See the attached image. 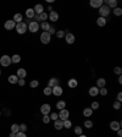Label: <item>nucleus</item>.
I'll return each mask as SVG.
<instances>
[{"instance_id": "nucleus-1", "label": "nucleus", "mask_w": 122, "mask_h": 137, "mask_svg": "<svg viewBox=\"0 0 122 137\" xmlns=\"http://www.w3.org/2000/svg\"><path fill=\"white\" fill-rule=\"evenodd\" d=\"M110 8L107 6V5H101L100 8H99V14H100V17H106V16H109V14H110Z\"/></svg>"}, {"instance_id": "nucleus-2", "label": "nucleus", "mask_w": 122, "mask_h": 137, "mask_svg": "<svg viewBox=\"0 0 122 137\" xmlns=\"http://www.w3.org/2000/svg\"><path fill=\"white\" fill-rule=\"evenodd\" d=\"M0 64H1V66H5V67L10 66V65L12 64L11 58H10L9 55H3V56L0 58Z\"/></svg>"}, {"instance_id": "nucleus-3", "label": "nucleus", "mask_w": 122, "mask_h": 137, "mask_svg": "<svg viewBox=\"0 0 122 137\" xmlns=\"http://www.w3.org/2000/svg\"><path fill=\"white\" fill-rule=\"evenodd\" d=\"M16 31H17V33L19 34H23V33H26V31H27V23H25V22H20L16 25Z\"/></svg>"}, {"instance_id": "nucleus-4", "label": "nucleus", "mask_w": 122, "mask_h": 137, "mask_svg": "<svg viewBox=\"0 0 122 137\" xmlns=\"http://www.w3.org/2000/svg\"><path fill=\"white\" fill-rule=\"evenodd\" d=\"M40 40H42L43 44H49L50 40H51V36L49 34V32H43L40 34Z\"/></svg>"}, {"instance_id": "nucleus-5", "label": "nucleus", "mask_w": 122, "mask_h": 137, "mask_svg": "<svg viewBox=\"0 0 122 137\" xmlns=\"http://www.w3.org/2000/svg\"><path fill=\"white\" fill-rule=\"evenodd\" d=\"M57 115H59V119L64 121V120L68 119V116H70V111H68L67 109H62V110H60V113H59Z\"/></svg>"}, {"instance_id": "nucleus-6", "label": "nucleus", "mask_w": 122, "mask_h": 137, "mask_svg": "<svg viewBox=\"0 0 122 137\" xmlns=\"http://www.w3.org/2000/svg\"><path fill=\"white\" fill-rule=\"evenodd\" d=\"M28 29L32 32V33H36L38 29H39V25H38L37 21H31L28 25Z\"/></svg>"}, {"instance_id": "nucleus-7", "label": "nucleus", "mask_w": 122, "mask_h": 137, "mask_svg": "<svg viewBox=\"0 0 122 137\" xmlns=\"http://www.w3.org/2000/svg\"><path fill=\"white\" fill-rule=\"evenodd\" d=\"M64 38H65V40H66V43H67V44H73V43H75V40H76L75 34H72V33H66Z\"/></svg>"}, {"instance_id": "nucleus-8", "label": "nucleus", "mask_w": 122, "mask_h": 137, "mask_svg": "<svg viewBox=\"0 0 122 137\" xmlns=\"http://www.w3.org/2000/svg\"><path fill=\"white\" fill-rule=\"evenodd\" d=\"M4 27H5V29L10 31V29H14V28L16 27V23H15V21H14V20H8V21L5 22Z\"/></svg>"}, {"instance_id": "nucleus-9", "label": "nucleus", "mask_w": 122, "mask_h": 137, "mask_svg": "<svg viewBox=\"0 0 122 137\" xmlns=\"http://www.w3.org/2000/svg\"><path fill=\"white\" fill-rule=\"evenodd\" d=\"M50 110H51L50 104H43V105L40 107V111H42L43 115H48V114L50 113Z\"/></svg>"}, {"instance_id": "nucleus-10", "label": "nucleus", "mask_w": 122, "mask_h": 137, "mask_svg": "<svg viewBox=\"0 0 122 137\" xmlns=\"http://www.w3.org/2000/svg\"><path fill=\"white\" fill-rule=\"evenodd\" d=\"M62 88L60 87V86H55V87H53L51 88V94H54V96H56V97H59V96H61L62 94Z\"/></svg>"}, {"instance_id": "nucleus-11", "label": "nucleus", "mask_w": 122, "mask_h": 137, "mask_svg": "<svg viewBox=\"0 0 122 137\" xmlns=\"http://www.w3.org/2000/svg\"><path fill=\"white\" fill-rule=\"evenodd\" d=\"M48 18L50 20V21H53V22H56L57 20H59V14H57L56 11H50V14L48 15Z\"/></svg>"}, {"instance_id": "nucleus-12", "label": "nucleus", "mask_w": 122, "mask_h": 137, "mask_svg": "<svg viewBox=\"0 0 122 137\" xmlns=\"http://www.w3.org/2000/svg\"><path fill=\"white\" fill-rule=\"evenodd\" d=\"M110 128H111L112 131H117V130H120V128H121V122H118V121H111V124H110Z\"/></svg>"}, {"instance_id": "nucleus-13", "label": "nucleus", "mask_w": 122, "mask_h": 137, "mask_svg": "<svg viewBox=\"0 0 122 137\" xmlns=\"http://www.w3.org/2000/svg\"><path fill=\"white\" fill-rule=\"evenodd\" d=\"M101 5H104L103 0H90V6H92V8H95V9L98 8V9H99Z\"/></svg>"}, {"instance_id": "nucleus-14", "label": "nucleus", "mask_w": 122, "mask_h": 137, "mask_svg": "<svg viewBox=\"0 0 122 137\" xmlns=\"http://www.w3.org/2000/svg\"><path fill=\"white\" fill-rule=\"evenodd\" d=\"M33 10H34L36 15H40L42 12H44V6H43L42 4H37V5L33 8Z\"/></svg>"}, {"instance_id": "nucleus-15", "label": "nucleus", "mask_w": 122, "mask_h": 137, "mask_svg": "<svg viewBox=\"0 0 122 137\" xmlns=\"http://www.w3.org/2000/svg\"><path fill=\"white\" fill-rule=\"evenodd\" d=\"M55 86H59V78L53 77V78H50V80H49V82H48V87L53 88V87H55Z\"/></svg>"}, {"instance_id": "nucleus-16", "label": "nucleus", "mask_w": 122, "mask_h": 137, "mask_svg": "<svg viewBox=\"0 0 122 137\" xmlns=\"http://www.w3.org/2000/svg\"><path fill=\"white\" fill-rule=\"evenodd\" d=\"M105 86H106V80L103 78V77L98 78V81H96V87H98V88H104Z\"/></svg>"}, {"instance_id": "nucleus-17", "label": "nucleus", "mask_w": 122, "mask_h": 137, "mask_svg": "<svg viewBox=\"0 0 122 137\" xmlns=\"http://www.w3.org/2000/svg\"><path fill=\"white\" fill-rule=\"evenodd\" d=\"M19 78H25L26 76H27V71L25 70V69H19L17 70V75H16Z\"/></svg>"}, {"instance_id": "nucleus-18", "label": "nucleus", "mask_w": 122, "mask_h": 137, "mask_svg": "<svg viewBox=\"0 0 122 137\" xmlns=\"http://www.w3.org/2000/svg\"><path fill=\"white\" fill-rule=\"evenodd\" d=\"M67 84H68V87H70V88H76V87L78 86V82H77V80H76V78H70V80H68V82H67Z\"/></svg>"}, {"instance_id": "nucleus-19", "label": "nucleus", "mask_w": 122, "mask_h": 137, "mask_svg": "<svg viewBox=\"0 0 122 137\" xmlns=\"http://www.w3.org/2000/svg\"><path fill=\"white\" fill-rule=\"evenodd\" d=\"M89 94H90L92 97H96V96L99 94V88H98V87H90V88H89Z\"/></svg>"}, {"instance_id": "nucleus-20", "label": "nucleus", "mask_w": 122, "mask_h": 137, "mask_svg": "<svg viewBox=\"0 0 122 137\" xmlns=\"http://www.w3.org/2000/svg\"><path fill=\"white\" fill-rule=\"evenodd\" d=\"M8 81H9L11 84H15V83L19 82V77H17L16 75H10L9 78H8Z\"/></svg>"}, {"instance_id": "nucleus-21", "label": "nucleus", "mask_w": 122, "mask_h": 137, "mask_svg": "<svg viewBox=\"0 0 122 137\" xmlns=\"http://www.w3.org/2000/svg\"><path fill=\"white\" fill-rule=\"evenodd\" d=\"M54 127L56 128V130H61V128H64V124H62V120H60V119L55 120V122H54Z\"/></svg>"}, {"instance_id": "nucleus-22", "label": "nucleus", "mask_w": 122, "mask_h": 137, "mask_svg": "<svg viewBox=\"0 0 122 137\" xmlns=\"http://www.w3.org/2000/svg\"><path fill=\"white\" fill-rule=\"evenodd\" d=\"M26 16L28 18H33L36 16V12H34V10L33 9H27L26 10Z\"/></svg>"}, {"instance_id": "nucleus-23", "label": "nucleus", "mask_w": 122, "mask_h": 137, "mask_svg": "<svg viewBox=\"0 0 122 137\" xmlns=\"http://www.w3.org/2000/svg\"><path fill=\"white\" fill-rule=\"evenodd\" d=\"M96 25H98L99 27H104V26L106 25V20L104 17H99L96 20Z\"/></svg>"}, {"instance_id": "nucleus-24", "label": "nucleus", "mask_w": 122, "mask_h": 137, "mask_svg": "<svg viewBox=\"0 0 122 137\" xmlns=\"http://www.w3.org/2000/svg\"><path fill=\"white\" fill-rule=\"evenodd\" d=\"M107 6H109L110 9L117 8V0H107Z\"/></svg>"}, {"instance_id": "nucleus-25", "label": "nucleus", "mask_w": 122, "mask_h": 137, "mask_svg": "<svg viewBox=\"0 0 122 137\" xmlns=\"http://www.w3.org/2000/svg\"><path fill=\"white\" fill-rule=\"evenodd\" d=\"M56 108L59 110H62V109H65L66 108V102H64V101H59L56 103Z\"/></svg>"}, {"instance_id": "nucleus-26", "label": "nucleus", "mask_w": 122, "mask_h": 137, "mask_svg": "<svg viewBox=\"0 0 122 137\" xmlns=\"http://www.w3.org/2000/svg\"><path fill=\"white\" fill-rule=\"evenodd\" d=\"M92 114H93V110L90 109V108H85L83 110V115H84L85 118H89V116H92Z\"/></svg>"}, {"instance_id": "nucleus-27", "label": "nucleus", "mask_w": 122, "mask_h": 137, "mask_svg": "<svg viewBox=\"0 0 122 137\" xmlns=\"http://www.w3.org/2000/svg\"><path fill=\"white\" fill-rule=\"evenodd\" d=\"M12 20L15 21V23H20V22H22V15L21 14H16Z\"/></svg>"}, {"instance_id": "nucleus-28", "label": "nucleus", "mask_w": 122, "mask_h": 137, "mask_svg": "<svg viewBox=\"0 0 122 137\" xmlns=\"http://www.w3.org/2000/svg\"><path fill=\"white\" fill-rule=\"evenodd\" d=\"M38 16H39V21H42V22H47V18H48L47 12H42V14L38 15Z\"/></svg>"}, {"instance_id": "nucleus-29", "label": "nucleus", "mask_w": 122, "mask_h": 137, "mask_svg": "<svg viewBox=\"0 0 122 137\" xmlns=\"http://www.w3.org/2000/svg\"><path fill=\"white\" fill-rule=\"evenodd\" d=\"M40 27H42V29H44V32H48L51 26H50L48 22H42V26H40Z\"/></svg>"}, {"instance_id": "nucleus-30", "label": "nucleus", "mask_w": 122, "mask_h": 137, "mask_svg": "<svg viewBox=\"0 0 122 137\" xmlns=\"http://www.w3.org/2000/svg\"><path fill=\"white\" fill-rule=\"evenodd\" d=\"M11 61H12V63H15V64H17V63H20V61H21V56H20V55H17V54H15L12 58H11Z\"/></svg>"}, {"instance_id": "nucleus-31", "label": "nucleus", "mask_w": 122, "mask_h": 137, "mask_svg": "<svg viewBox=\"0 0 122 137\" xmlns=\"http://www.w3.org/2000/svg\"><path fill=\"white\" fill-rule=\"evenodd\" d=\"M19 131H20V128H19V125H17V124H12V125H11V132H12V133H17Z\"/></svg>"}, {"instance_id": "nucleus-32", "label": "nucleus", "mask_w": 122, "mask_h": 137, "mask_svg": "<svg viewBox=\"0 0 122 137\" xmlns=\"http://www.w3.org/2000/svg\"><path fill=\"white\" fill-rule=\"evenodd\" d=\"M113 15H115V16H121L122 15V9L121 8H118V6L115 8V9H113Z\"/></svg>"}, {"instance_id": "nucleus-33", "label": "nucleus", "mask_w": 122, "mask_h": 137, "mask_svg": "<svg viewBox=\"0 0 122 137\" xmlns=\"http://www.w3.org/2000/svg\"><path fill=\"white\" fill-rule=\"evenodd\" d=\"M62 124H64V127H66V128L72 127V122H71V121H70L68 119H67V120H64V121H62Z\"/></svg>"}, {"instance_id": "nucleus-34", "label": "nucleus", "mask_w": 122, "mask_h": 137, "mask_svg": "<svg viewBox=\"0 0 122 137\" xmlns=\"http://www.w3.org/2000/svg\"><path fill=\"white\" fill-rule=\"evenodd\" d=\"M84 126H85V128H92L93 127V121H90V120H85Z\"/></svg>"}, {"instance_id": "nucleus-35", "label": "nucleus", "mask_w": 122, "mask_h": 137, "mask_svg": "<svg viewBox=\"0 0 122 137\" xmlns=\"http://www.w3.org/2000/svg\"><path fill=\"white\" fill-rule=\"evenodd\" d=\"M75 133H76V135H78V136H79V135H82V133H83V128L79 127V126H76V127H75Z\"/></svg>"}, {"instance_id": "nucleus-36", "label": "nucleus", "mask_w": 122, "mask_h": 137, "mask_svg": "<svg viewBox=\"0 0 122 137\" xmlns=\"http://www.w3.org/2000/svg\"><path fill=\"white\" fill-rule=\"evenodd\" d=\"M55 34H56L57 38H64L66 33H65V31H62V29H61V31H57V32L55 33Z\"/></svg>"}, {"instance_id": "nucleus-37", "label": "nucleus", "mask_w": 122, "mask_h": 137, "mask_svg": "<svg viewBox=\"0 0 122 137\" xmlns=\"http://www.w3.org/2000/svg\"><path fill=\"white\" fill-rule=\"evenodd\" d=\"M113 72L116 73V75H118V76H121V73H122V69L120 67V66H116V67L113 69Z\"/></svg>"}, {"instance_id": "nucleus-38", "label": "nucleus", "mask_w": 122, "mask_h": 137, "mask_svg": "<svg viewBox=\"0 0 122 137\" xmlns=\"http://www.w3.org/2000/svg\"><path fill=\"white\" fill-rule=\"evenodd\" d=\"M19 128L21 132H26L27 131V125L26 124H21V125H19Z\"/></svg>"}, {"instance_id": "nucleus-39", "label": "nucleus", "mask_w": 122, "mask_h": 137, "mask_svg": "<svg viewBox=\"0 0 122 137\" xmlns=\"http://www.w3.org/2000/svg\"><path fill=\"white\" fill-rule=\"evenodd\" d=\"M98 108H99V103H98V102H93V103H92V105H90V109H92V110H96Z\"/></svg>"}, {"instance_id": "nucleus-40", "label": "nucleus", "mask_w": 122, "mask_h": 137, "mask_svg": "<svg viewBox=\"0 0 122 137\" xmlns=\"http://www.w3.org/2000/svg\"><path fill=\"white\" fill-rule=\"evenodd\" d=\"M29 84H31V87H32V88H37L38 86H39V82H38V81H36V80H33V81H31V83H29Z\"/></svg>"}, {"instance_id": "nucleus-41", "label": "nucleus", "mask_w": 122, "mask_h": 137, "mask_svg": "<svg viewBox=\"0 0 122 137\" xmlns=\"http://www.w3.org/2000/svg\"><path fill=\"white\" fill-rule=\"evenodd\" d=\"M99 94H101V96L105 97V96L107 94V89H106L105 87H104V88H99Z\"/></svg>"}, {"instance_id": "nucleus-42", "label": "nucleus", "mask_w": 122, "mask_h": 137, "mask_svg": "<svg viewBox=\"0 0 122 137\" xmlns=\"http://www.w3.org/2000/svg\"><path fill=\"white\" fill-rule=\"evenodd\" d=\"M43 93H44L45 96H50V94H51V88H50V87H45L44 91H43Z\"/></svg>"}, {"instance_id": "nucleus-43", "label": "nucleus", "mask_w": 122, "mask_h": 137, "mask_svg": "<svg viewBox=\"0 0 122 137\" xmlns=\"http://www.w3.org/2000/svg\"><path fill=\"white\" fill-rule=\"evenodd\" d=\"M49 116H50V120H54V121L59 119V115H57L56 113H51V114H50Z\"/></svg>"}, {"instance_id": "nucleus-44", "label": "nucleus", "mask_w": 122, "mask_h": 137, "mask_svg": "<svg viewBox=\"0 0 122 137\" xmlns=\"http://www.w3.org/2000/svg\"><path fill=\"white\" fill-rule=\"evenodd\" d=\"M50 121H51V120H50V116H49V115H44V116H43V122H44V124H49Z\"/></svg>"}, {"instance_id": "nucleus-45", "label": "nucleus", "mask_w": 122, "mask_h": 137, "mask_svg": "<svg viewBox=\"0 0 122 137\" xmlns=\"http://www.w3.org/2000/svg\"><path fill=\"white\" fill-rule=\"evenodd\" d=\"M112 107H113V108H115L116 110H118L120 108H121V103H120V102H117V101L113 102V105H112Z\"/></svg>"}, {"instance_id": "nucleus-46", "label": "nucleus", "mask_w": 122, "mask_h": 137, "mask_svg": "<svg viewBox=\"0 0 122 137\" xmlns=\"http://www.w3.org/2000/svg\"><path fill=\"white\" fill-rule=\"evenodd\" d=\"M48 32H49V34H50V36H53V34H55V33H56V29H55L54 27H50V29H49Z\"/></svg>"}, {"instance_id": "nucleus-47", "label": "nucleus", "mask_w": 122, "mask_h": 137, "mask_svg": "<svg viewBox=\"0 0 122 137\" xmlns=\"http://www.w3.org/2000/svg\"><path fill=\"white\" fill-rule=\"evenodd\" d=\"M19 86H21V87H22V86H25V83H26V81H25V78H19Z\"/></svg>"}, {"instance_id": "nucleus-48", "label": "nucleus", "mask_w": 122, "mask_h": 137, "mask_svg": "<svg viewBox=\"0 0 122 137\" xmlns=\"http://www.w3.org/2000/svg\"><path fill=\"white\" fill-rule=\"evenodd\" d=\"M16 137H27V136H26V132H21V131H19V132L16 133Z\"/></svg>"}, {"instance_id": "nucleus-49", "label": "nucleus", "mask_w": 122, "mask_h": 137, "mask_svg": "<svg viewBox=\"0 0 122 137\" xmlns=\"http://www.w3.org/2000/svg\"><path fill=\"white\" fill-rule=\"evenodd\" d=\"M121 101H122V93L120 92V93L117 94V102H120V103H121Z\"/></svg>"}, {"instance_id": "nucleus-50", "label": "nucleus", "mask_w": 122, "mask_h": 137, "mask_svg": "<svg viewBox=\"0 0 122 137\" xmlns=\"http://www.w3.org/2000/svg\"><path fill=\"white\" fill-rule=\"evenodd\" d=\"M117 136H118V137H122V131H121V128H120V130H117Z\"/></svg>"}, {"instance_id": "nucleus-51", "label": "nucleus", "mask_w": 122, "mask_h": 137, "mask_svg": "<svg viewBox=\"0 0 122 137\" xmlns=\"http://www.w3.org/2000/svg\"><path fill=\"white\" fill-rule=\"evenodd\" d=\"M118 83H122V76H118Z\"/></svg>"}, {"instance_id": "nucleus-52", "label": "nucleus", "mask_w": 122, "mask_h": 137, "mask_svg": "<svg viewBox=\"0 0 122 137\" xmlns=\"http://www.w3.org/2000/svg\"><path fill=\"white\" fill-rule=\"evenodd\" d=\"M10 137H16V133H12V132H11V133H10Z\"/></svg>"}, {"instance_id": "nucleus-53", "label": "nucleus", "mask_w": 122, "mask_h": 137, "mask_svg": "<svg viewBox=\"0 0 122 137\" xmlns=\"http://www.w3.org/2000/svg\"><path fill=\"white\" fill-rule=\"evenodd\" d=\"M79 137H87V136H84V135L82 133V135H79Z\"/></svg>"}, {"instance_id": "nucleus-54", "label": "nucleus", "mask_w": 122, "mask_h": 137, "mask_svg": "<svg viewBox=\"0 0 122 137\" xmlns=\"http://www.w3.org/2000/svg\"><path fill=\"white\" fill-rule=\"evenodd\" d=\"M0 76H1V70H0Z\"/></svg>"}, {"instance_id": "nucleus-55", "label": "nucleus", "mask_w": 122, "mask_h": 137, "mask_svg": "<svg viewBox=\"0 0 122 137\" xmlns=\"http://www.w3.org/2000/svg\"><path fill=\"white\" fill-rule=\"evenodd\" d=\"M0 114H1V113H0Z\"/></svg>"}]
</instances>
